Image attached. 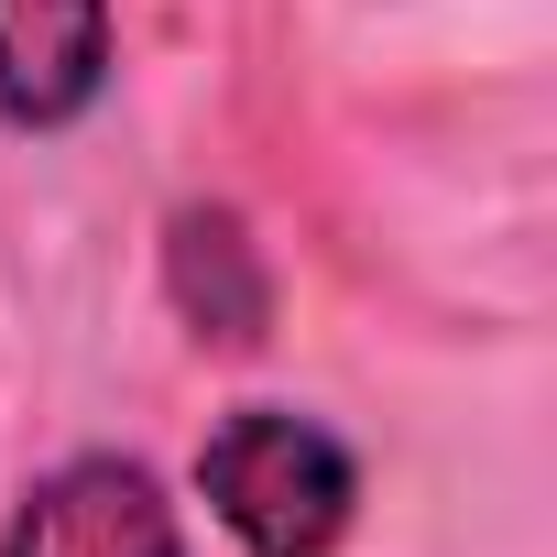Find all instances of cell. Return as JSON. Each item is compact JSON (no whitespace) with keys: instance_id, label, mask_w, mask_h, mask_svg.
Masks as SVG:
<instances>
[{"instance_id":"3","label":"cell","mask_w":557,"mask_h":557,"mask_svg":"<svg viewBox=\"0 0 557 557\" xmlns=\"http://www.w3.org/2000/svg\"><path fill=\"white\" fill-rule=\"evenodd\" d=\"M110 0H0V132H77L110 99Z\"/></svg>"},{"instance_id":"4","label":"cell","mask_w":557,"mask_h":557,"mask_svg":"<svg viewBox=\"0 0 557 557\" xmlns=\"http://www.w3.org/2000/svg\"><path fill=\"white\" fill-rule=\"evenodd\" d=\"M164 307L208 350H251L273 329V262H262V240L230 197H186L164 219Z\"/></svg>"},{"instance_id":"2","label":"cell","mask_w":557,"mask_h":557,"mask_svg":"<svg viewBox=\"0 0 557 557\" xmlns=\"http://www.w3.org/2000/svg\"><path fill=\"white\" fill-rule=\"evenodd\" d=\"M0 557H186V524H175V503L143 459L77 448L12 503Z\"/></svg>"},{"instance_id":"1","label":"cell","mask_w":557,"mask_h":557,"mask_svg":"<svg viewBox=\"0 0 557 557\" xmlns=\"http://www.w3.org/2000/svg\"><path fill=\"white\" fill-rule=\"evenodd\" d=\"M197 503L240 557H339L361 524V459L296 405H230L197 437Z\"/></svg>"}]
</instances>
